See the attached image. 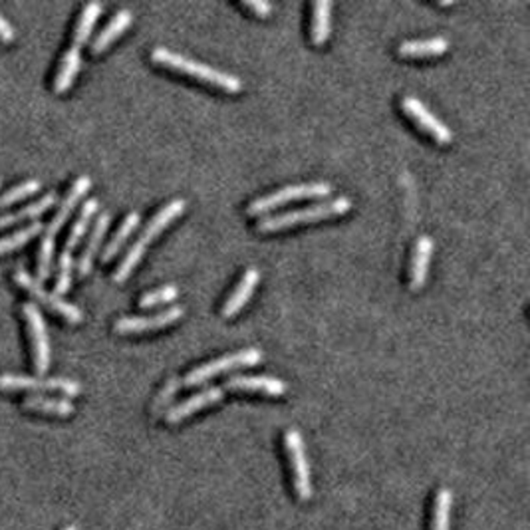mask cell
<instances>
[{"label": "cell", "mask_w": 530, "mask_h": 530, "mask_svg": "<svg viewBox=\"0 0 530 530\" xmlns=\"http://www.w3.org/2000/svg\"><path fill=\"white\" fill-rule=\"evenodd\" d=\"M179 296V288L175 285H165L159 286L155 290H149L145 295L139 298V306L142 308H151L157 305H164V302H171Z\"/></svg>", "instance_id": "obj_30"}, {"label": "cell", "mask_w": 530, "mask_h": 530, "mask_svg": "<svg viewBox=\"0 0 530 530\" xmlns=\"http://www.w3.org/2000/svg\"><path fill=\"white\" fill-rule=\"evenodd\" d=\"M42 231H45V223L32 221L26 226H23V229H18L6 236H0V255L13 253V251H16V248L25 246L26 243L35 239V236H38Z\"/></svg>", "instance_id": "obj_24"}, {"label": "cell", "mask_w": 530, "mask_h": 530, "mask_svg": "<svg viewBox=\"0 0 530 530\" xmlns=\"http://www.w3.org/2000/svg\"><path fill=\"white\" fill-rule=\"evenodd\" d=\"M62 530H78V526H74V525H70V526H66V528H62Z\"/></svg>", "instance_id": "obj_35"}, {"label": "cell", "mask_w": 530, "mask_h": 530, "mask_svg": "<svg viewBox=\"0 0 530 530\" xmlns=\"http://www.w3.org/2000/svg\"><path fill=\"white\" fill-rule=\"evenodd\" d=\"M110 223H112V215L110 213H102L100 217L95 219L94 229H92V233L88 236V243H85L84 251L80 255V261H78V275L80 276H88L90 275V270L94 266V258H95L97 251H100L102 241H104V236L107 233V226H110Z\"/></svg>", "instance_id": "obj_16"}, {"label": "cell", "mask_w": 530, "mask_h": 530, "mask_svg": "<svg viewBox=\"0 0 530 530\" xmlns=\"http://www.w3.org/2000/svg\"><path fill=\"white\" fill-rule=\"evenodd\" d=\"M134 23V15H132V10H127V8H122V10H117V13L112 16L110 23H107L100 32H97L94 42H92V52L94 54H100L104 52L107 46L112 45V42L122 35V32Z\"/></svg>", "instance_id": "obj_19"}, {"label": "cell", "mask_w": 530, "mask_h": 530, "mask_svg": "<svg viewBox=\"0 0 530 530\" xmlns=\"http://www.w3.org/2000/svg\"><path fill=\"white\" fill-rule=\"evenodd\" d=\"M90 187H92V179L88 175H80L78 179L72 183V187L66 193V197L62 199L56 215H54V217L48 223V226L45 229V239L56 241V235L60 233L62 226L66 225V221L70 219V215L74 213L75 207H78V203L85 197V193L90 191Z\"/></svg>", "instance_id": "obj_11"}, {"label": "cell", "mask_w": 530, "mask_h": 530, "mask_svg": "<svg viewBox=\"0 0 530 530\" xmlns=\"http://www.w3.org/2000/svg\"><path fill=\"white\" fill-rule=\"evenodd\" d=\"M102 13H104V5L102 3H90V5L84 6L82 15L78 18V23H75L74 38H72L70 48H68L70 52L82 54V46L90 40L92 30H94V26L97 23V18L102 16Z\"/></svg>", "instance_id": "obj_20"}, {"label": "cell", "mask_w": 530, "mask_h": 530, "mask_svg": "<svg viewBox=\"0 0 530 530\" xmlns=\"http://www.w3.org/2000/svg\"><path fill=\"white\" fill-rule=\"evenodd\" d=\"M16 36V32L13 28V25L8 23V20L0 15V40L3 42H13Z\"/></svg>", "instance_id": "obj_34"}, {"label": "cell", "mask_w": 530, "mask_h": 530, "mask_svg": "<svg viewBox=\"0 0 530 530\" xmlns=\"http://www.w3.org/2000/svg\"><path fill=\"white\" fill-rule=\"evenodd\" d=\"M40 187H42V183L38 179H28L20 183V185L5 191L3 195H0V211H5L6 207H10V205H15L26 197H32V195L40 191Z\"/></svg>", "instance_id": "obj_28"}, {"label": "cell", "mask_w": 530, "mask_h": 530, "mask_svg": "<svg viewBox=\"0 0 530 530\" xmlns=\"http://www.w3.org/2000/svg\"><path fill=\"white\" fill-rule=\"evenodd\" d=\"M183 384H181V380L179 377H169V380L165 382V385H164V389H161V392L157 394V397H155V404H154V415H161L165 411V407L169 405V402L173 399V395L177 394V389L181 387Z\"/></svg>", "instance_id": "obj_32"}, {"label": "cell", "mask_w": 530, "mask_h": 530, "mask_svg": "<svg viewBox=\"0 0 530 530\" xmlns=\"http://www.w3.org/2000/svg\"><path fill=\"white\" fill-rule=\"evenodd\" d=\"M258 280H261V270H258L256 266H248L245 270V275L241 276L239 285L235 286V290L229 295V298L225 300L223 310H221L225 318H231L233 314H236L246 305L248 298L253 296V292H255V286L258 285Z\"/></svg>", "instance_id": "obj_15"}, {"label": "cell", "mask_w": 530, "mask_h": 530, "mask_svg": "<svg viewBox=\"0 0 530 530\" xmlns=\"http://www.w3.org/2000/svg\"><path fill=\"white\" fill-rule=\"evenodd\" d=\"M350 209H352L350 197H344V195H340V197H336V199L314 203V205H308V207H302V209L266 215V217H263L261 221L256 223V231L258 233H270V231L286 229V226H295L300 223H312V221L336 217V215H344V213H348Z\"/></svg>", "instance_id": "obj_3"}, {"label": "cell", "mask_w": 530, "mask_h": 530, "mask_svg": "<svg viewBox=\"0 0 530 530\" xmlns=\"http://www.w3.org/2000/svg\"><path fill=\"white\" fill-rule=\"evenodd\" d=\"M0 389L3 392H60L64 395H78L82 392L80 382L70 380V377H30V375H15L3 374L0 375Z\"/></svg>", "instance_id": "obj_6"}, {"label": "cell", "mask_w": 530, "mask_h": 530, "mask_svg": "<svg viewBox=\"0 0 530 530\" xmlns=\"http://www.w3.org/2000/svg\"><path fill=\"white\" fill-rule=\"evenodd\" d=\"M263 360V352L258 348H245L239 352H233V354H226L221 355L217 360H211V362H205L197 367H193V370L183 377L181 384L193 387V385H201L205 382H209L211 377L219 375L223 372H229V370H236V367H245V365H255Z\"/></svg>", "instance_id": "obj_5"}, {"label": "cell", "mask_w": 530, "mask_h": 530, "mask_svg": "<svg viewBox=\"0 0 530 530\" xmlns=\"http://www.w3.org/2000/svg\"><path fill=\"white\" fill-rule=\"evenodd\" d=\"M54 251H56V241H50L42 236V243L38 248V280H46L52 275Z\"/></svg>", "instance_id": "obj_31"}, {"label": "cell", "mask_w": 530, "mask_h": 530, "mask_svg": "<svg viewBox=\"0 0 530 530\" xmlns=\"http://www.w3.org/2000/svg\"><path fill=\"white\" fill-rule=\"evenodd\" d=\"M15 283L20 288H25L28 292V295L32 298H35L36 302H42V305L48 306L50 310L60 314V316L64 320H68L72 324H78V322L84 320V312L78 306L70 305V302H66L62 296H58L56 292H48L45 286H42L40 280L38 278H32L26 273V270H16V273H15Z\"/></svg>", "instance_id": "obj_8"}, {"label": "cell", "mask_w": 530, "mask_h": 530, "mask_svg": "<svg viewBox=\"0 0 530 530\" xmlns=\"http://www.w3.org/2000/svg\"><path fill=\"white\" fill-rule=\"evenodd\" d=\"M330 10L332 5L328 0H318L314 5V16H312V40L316 45H324L330 38Z\"/></svg>", "instance_id": "obj_27"}, {"label": "cell", "mask_w": 530, "mask_h": 530, "mask_svg": "<svg viewBox=\"0 0 530 530\" xmlns=\"http://www.w3.org/2000/svg\"><path fill=\"white\" fill-rule=\"evenodd\" d=\"M23 407L26 411H38V414H50L68 417L74 414V404L70 399H58V397H45V395H32L23 402Z\"/></svg>", "instance_id": "obj_23"}, {"label": "cell", "mask_w": 530, "mask_h": 530, "mask_svg": "<svg viewBox=\"0 0 530 530\" xmlns=\"http://www.w3.org/2000/svg\"><path fill=\"white\" fill-rule=\"evenodd\" d=\"M139 223H142V215H139V211H132V213H127L125 215V219L122 221L120 225V229H117L114 233V236L110 239V243L105 245L104 248V253H102V261L107 263V261H112V258L122 251V246L125 245V241L129 239V236L134 235V231L139 226Z\"/></svg>", "instance_id": "obj_22"}, {"label": "cell", "mask_w": 530, "mask_h": 530, "mask_svg": "<svg viewBox=\"0 0 530 530\" xmlns=\"http://www.w3.org/2000/svg\"><path fill=\"white\" fill-rule=\"evenodd\" d=\"M223 387L231 392H256L268 395H283L288 389L280 377L273 375H231Z\"/></svg>", "instance_id": "obj_14"}, {"label": "cell", "mask_w": 530, "mask_h": 530, "mask_svg": "<svg viewBox=\"0 0 530 530\" xmlns=\"http://www.w3.org/2000/svg\"><path fill=\"white\" fill-rule=\"evenodd\" d=\"M451 511H453V493L449 489L437 491L434 505V518H431V530H449L451 526Z\"/></svg>", "instance_id": "obj_26"}, {"label": "cell", "mask_w": 530, "mask_h": 530, "mask_svg": "<svg viewBox=\"0 0 530 530\" xmlns=\"http://www.w3.org/2000/svg\"><path fill=\"white\" fill-rule=\"evenodd\" d=\"M332 193V185L326 181H312V183H300V185H286L283 189H276L268 195H263L255 201L248 203L246 213L248 215H263L266 211H273L280 205H286L296 199H308V197H328Z\"/></svg>", "instance_id": "obj_4"}, {"label": "cell", "mask_w": 530, "mask_h": 530, "mask_svg": "<svg viewBox=\"0 0 530 530\" xmlns=\"http://www.w3.org/2000/svg\"><path fill=\"white\" fill-rule=\"evenodd\" d=\"M0 187H3V179H0Z\"/></svg>", "instance_id": "obj_36"}, {"label": "cell", "mask_w": 530, "mask_h": 530, "mask_svg": "<svg viewBox=\"0 0 530 530\" xmlns=\"http://www.w3.org/2000/svg\"><path fill=\"white\" fill-rule=\"evenodd\" d=\"M431 253H434V241H431V236L427 235H421L417 243H415V251H414V258H411V288L419 290L421 286L425 285V278H427V270H429V263H431Z\"/></svg>", "instance_id": "obj_18"}, {"label": "cell", "mask_w": 530, "mask_h": 530, "mask_svg": "<svg viewBox=\"0 0 530 530\" xmlns=\"http://www.w3.org/2000/svg\"><path fill=\"white\" fill-rule=\"evenodd\" d=\"M402 107H404V112L407 115L414 117V120L417 122V125L421 129H425L427 134L434 135L439 144H449L453 139L451 129L445 124H443L439 117L434 112H431L424 102H419L417 97L405 95L402 100Z\"/></svg>", "instance_id": "obj_12"}, {"label": "cell", "mask_w": 530, "mask_h": 530, "mask_svg": "<svg viewBox=\"0 0 530 530\" xmlns=\"http://www.w3.org/2000/svg\"><path fill=\"white\" fill-rule=\"evenodd\" d=\"M56 201H58V195L54 191H48L46 195H42L40 199L25 205V207H20L18 211L0 215V229H6V226L15 225V223L36 219V217H40V215H45L50 207H54V205H56Z\"/></svg>", "instance_id": "obj_17"}, {"label": "cell", "mask_w": 530, "mask_h": 530, "mask_svg": "<svg viewBox=\"0 0 530 530\" xmlns=\"http://www.w3.org/2000/svg\"><path fill=\"white\" fill-rule=\"evenodd\" d=\"M183 314H185V308L183 306H169L161 312L147 314V316H124L114 324V330L117 334H137V332L165 328L169 326V324L177 322Z\"/></svg>", "instance_id": "obj_10"}, {"label": "cell", "mask_w": 530, "mask_h": 530, "mask_svg": "<svg viewBox=\"0 0 530 530\" xmlns=\"http://www.w3.org/2000/svg\"><path fill=\"white\" fill-rule=\"evenodd\" d=\"M97 209H100V201L97 199H88L82 205L78 219H75V223L72 225V229H70L68 241H66V251H74V248L78 246V243L82 241V236L85 235V231H88L90 221L94 219V215L97 213Z\"/></svg>", "instance_id": "obj_25"}, {"label": "cell", "mask_w": 530, "mask_h": 530, "mask_svg": "<svg viewBox=\"0 0 530 530\" xmlns=\"http://www.w3.org/2000/svg\"><path fill=\"white\" fill-rule=\"evenodd\" d=\"M72 270H74V256L72 251H64L60 253L58 258V275H56V295L62 296L66 295L72 286Z\"/></svg>", "instance_id": "obj_29"}, {"label": "cell", "mask_w": 530, "mask_h": 530, "mask_svg": "<svg viewBox=\"0 0 530 530\" xmlns=\"http://www.w3.org/2000/svg\"><path fill=\"white\" fill-rule=\"evenodd\" d=\"M449 48V40L445 36H431V38H414L404 40L399 45L397 52L402 56H434V54H443Z\"/></svg>", "instance_id": "obj_21"}, {"label": "cell", "mask_w": 530, "mask_h": 530, "mask_svg": "<svg viewBox=\"0 0 530 530\" xmlns=\"http://www.w3.org/2000/svg\"><path fill=\"white\" fill-rule=\"evenodd\" d=\"M225 392H226V389L225 387H219V385L205 387L203 392L193 394L187 399H183V402H179L177 405L169 407L165 411V419L169 421V424H179V421L187 419L193 414H197V411L223 402Z\"/></svg>", "instance_id": "obj_13"}, {"label": "cell", "mask_w": 530, "mask_h": 530, "mask_svg": "<svg viewBox=\"0 0 530 530\" xmlns=\"http://www.w3.org/2000/svg\"><path fill=\"white\" fill-rule=\"evenodd\" d=\"M23 314L28 324L30 332V342H32V354H35V367L38 375H45L50 367L52 352H50V336H48V326L46 320L42 316L40 308L35 302H26L23 306Z\"/></svg>", "instance_id": "obj_9"}, {"label": "cell", "mask_w": 530, "mask_h": 530, "mask_svg": "<svg viewBox=\"0 0 530 530\" xmlns=\"http://www.w3.org/2000/svg\"><path fill=\"white\" fill-rule=\"evenodd\" d=\"M243 5L246 8H253L258 16H266L273 13V5H270L268 0H261V3H258V0H248V3H243Z\"/></svg>", "instance_id": "obj_33"}, {"label": "cell", "mask_w": 530, "mask_h": 530, "mask_svg": "<svg viewBox=\"0 0 530 530\" xmlns=\"http://www.w3.org/2000/svg\"><path fill=\"white\" fill-rule=\"evenodd\" d=\"M187 207V203L185 199H173L169 201L167 205H164L154 217H151V221L145 225V229L144 233L139 235V239L127 248V253L124 255L122 258V263L117 265L115 268V273H114V280L115 283H124V280H127V276L134 273V268L137 266V263L142 261L144 255H145V248L147 245L155 239V236L161 233V231H165L169 223L173 219H177L179 215L185 211Z\"/></svg>", "instance_id": "obj_1"}, {"label": "cell", "mask_w": 530, "mask_h": 530, "mask_svg": "<svg viewBox=\"0 0 530 530\" xmlns=\"http://www.w3.org/2000/svg\"><path fill=\"white\" fill-rule=\"evenodd\" d=\"M151 58H154V62L161 64V66H167V68H173L177 72L189 74V75H193V78H197L201 82L219 85V88H223L226 92H241L243 90V80L239 78V75L217 70V68L209 66V64L187 58V56H183V54L171 52L164 46L154 48V52H151Z\"/></svg>", "instance_id": "obj_2"}, {"label": "cell", "mask_w": 530, "mask_h": 530, "mask_svg": "<svg viewBox=\"0 0 530 530\" xmlns=\"http://www.w3.org/2000/svg\"><path fill=\"white\" fill-rule=\"evenodd\" d=\"M285 445L288 453L290 469H292V481H295V491L300 501L312 499V473L310 463L306 457L305 441L298 434V429H288L285 434Z\"/></svg>", "instance_id": "obj_7"}]
</instances>
